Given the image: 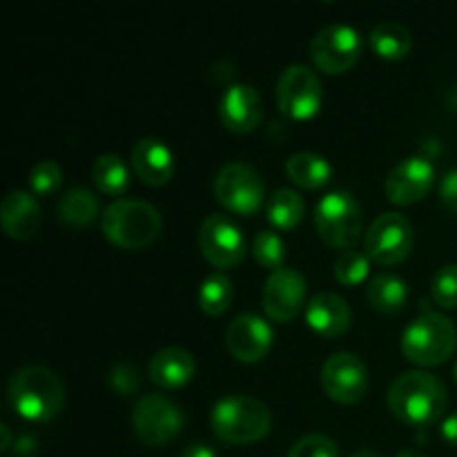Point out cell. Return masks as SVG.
<instances>
[{
  "mask_svg": "<svg viewBox=\"0 0 457 457\" xmlns=\"http://www.w3.org/2000/svg\"><path fill=\"white\" fill-rule=\"evenodd\" d=\"M388 409L400 422L424 428L445 415L449 397L446 388L436 375L424 370L402 373L388 388Z\"/></svg>",
  "mask_w": 457,
  "mask_h": 457,
  "instance_id": "6da1fadb",
  "label": "cell"
},
{
  "mask_svg": "<svg viewBox=\"0 0 457 457\" xmlns=\"http://www.w3.org/2000/svg\"><path fill=\"white\" fill-rule=\"evenodd\" d=\"M12 409L29 422H49L65 406V386L52 369L22 366L7 386Z\"/></svg>",
  "mask_w": 457,
  "mask_h": 457,
  "instance_id": "7a4b0ae2",
  "label": "cell"
},
{
  "mask_svg": "<svg viewBox=\"0 0 457 457\" xmlns=\"http://www.w3.org/2000/svg\"><path fill=\"white\" fill-rule=\"evenodd\" d=\"M210 427L223 445L244 446L270 433L272 415L262 400L250 395H228L212 406Z\"/></svg>",
  "mask_w": 457,
  "mask_h": 457,
  "instance_id": "3957f363",
  "label": "cell"
},
{
  "mask_svg": "<svg viewBox=\"0 0 457 457\" xmlns=\"http://www.w3.org/2000/svg\"><path fill=\"white\" fill-rule=\"evenodd\" d=\"M163 219L152 204L141 199H119L101 214V230L107 241L125 250L150 245L161 235Z\"/></svg>",
  "mask_w": 457,
  "mask_h": 457,
  "instance_id": "277c9868",
  "label": "cell"
},
{
  "mask_svg": "<svg viewBox=\"0 0 457 457\" xmlns=\"http://www.w3.org/2000/svg\"><path fill=\"white\" fill-rule=\"evenodd\" d=\"M455 348L457 330L453 321L440 312H422L402 335V353L418 366L445 364Z\"/></svg>",
  "mask_w": 457,
  "mask_h": 457,
  "instance_id": "5b68a950",
  "label": "cell"
},
{
  "mask_svg": "<svg viewBox=\"0 0 457 457\" xmlns=\"http://www.w3.org/2000/svg\"><path fill=\"white\" fill-rule=\"evenodd\" d=\"M361 226V208L351 192L335 190L317 201L315 228L321 239L333 248L351 250L360 241Z\"/></svg>",
  "mask_w": 457,
  "mask_h": 457,
  "instance_id": "8992f818",
  "label": "cell"
},
{
  "mask_svg": "<svg viewBox=\"0 0 457 457\" xmlns=\"http://www.w3.org/2000/svg\"><path fill=\"white\" fill-rule=\"evenodd\" d=\"M214 196L230 212L250 217L263 205L266 186L257 170L250 165L226 163L214 179Z\"/></svg>",
  "mask_w": 457,
  "mask_h": 457,
  "instance_id": "52a82bcc",
  "label": "cell"
},
{
  "mask_svg": "<svg viewBox=\"0 0 457 457\" xmlns=\"http://www.w3.org/2000/svg\"><path fill=\"white\" fill-rule=\"evenodd\" d=\"M132 427L143 445H168L181 433L183 413L170 397L161 393H147L134 404Z\"/></svg>",
  "mask_w": 457,
  "mask_h": 457,
  "instance_id": "ba28073f",
  "label": "cell"
},
{
  "mask_svg": "<svg viewBox=\"0 0 457 457\" xmlns=\"http://www.w3.org/2000/svg\"><path fill=\"white\" fill-rule=\"evenodd\" d=\"M364 250L370 262L379 266L402 263L413 250V226L400 212L379 214L366 232Z\"/></svg>",
  "mask_w": 457,
  "mask_h": 457,
  "instance_id": "9c48e42d",
  "label": "cell"
},
{
  "mask_svg": "<svg viewBox=\"0 0 457 457\" xmlns=\"http://www.w3.org/2000/svg\"><path fill=\"white\" fill-rule=\"evenodd\" d=\"M324 89L315 71L306 65H290L281 71L277 83V105L281 114L306 120L320 112Z\"/></svg>",
  "mask_w": 457,
  "mask_h": 457,
  "instance_id": "30bf717a",
  "label": "cell"
},
{
  "mask_svg": "<svg viewBox=\"0 0 457 457\" xmlns=\"http://www.w3.org/2000/svg\"><path fill=\"white\" fill-rule=\"evenodd\" d=\"M361 54V36L351 25H328L312 36L311 58L326 74H344Z\"/></svg>",
  "mask_w": 457,
  "mask_h": 457,
  "instance_id": "8fae6325",
  "label": "cell"
},
{
  "mask_svg": "<svg viewBox=\"0 0 457 457\" xmlns=\"http://www.w3.org/2000/svg\"><path fill=\"white\" fill-rule=\"evenodd\" d=\"M320 382L337 404H357L369 391V369L353 353H335L321 366Z\"/></svg>",
  "mask_w": 457,
  "mask_h": 457,
  "instance_id": "7c38bea8",
  "label": "cell"
},
{
  "mask_svg": "<svg viewBox=\"0 0 457 457\" xmlns=\"http://www.w3.org/2000/svg\"><path fill=\"white\" fill-rule=\"evenodd\" d=\"M199 248L214 268L230 270L244 262L248 245H245L244 232L237 223H232V219L223 214H210L201 223Z\"/></svg>",
  "mask_w": 457,
  "mask_h": 457,
  "instance_id": "4fadbf2b",
  "label": "cell"
},
{
  "mask_svg": "<svg viewBox=\"0 0 457 457\" xmlns=\"http://www.w3.org/2000/svg\"><path fill=\"white\" fill-rule=\"evenodd\" d=\"M306 299V279L295 268H279L270 272L263 284L262 303L272 321H293L302 312Z\"/></svg>",
  "mask_w": 457,
  "mask_h": 457,
  "instance_id": "5bb4252c",
  "label": "cell"
},
{
  "mask_svg": "<svg viewBox=\"0 0 457 457\" xmlns=\"http://www.w3.org/2000/svg\"><path fill=\"white\" fill-rule=\"evenodd\" d=\"M226 346L235 360L254 364L268 355L272 346V328L263 317L244 312L235 317L226 330Z\"/></svg>",
  "mask_w": 457,
  "mask_h": 457,
  "instance_id": "9a60e30c",
  "label": "cell"
},
{
  "mask_svg": "<svg viewBox=\"0 0 457 457\" xmlns=\"http://www.w3.org/2000/svg\"><path fill=\"white\" fill-rule=\"evenodd\" d=\"M433 179H436V170H433L431 161L424 156H411V159L400 161L388 172L384 190H386L391 204L411 205L427 196L433 186Z\"/></svg>",
  "mask_w": 457,
  "mask_h": 457,
  "instance_id": "2e32d148",
  "label": "cell"
},
{
  "mask_svg": "<svg viewBox=\"0 0 457 457\" xmlns=\"http://www.w3.org/2000/svg\"><path fill=\"white\" fill-rule=\"evenodd\" d=\"M219 119L223 128L235 134H248L262 123V96L250 85H230L219 103Z\"/></svg>",
  "mask_w": 457,
  "mask_h": 457,
  "instance_id": "e0dca14e",
  "label": "cell"
},
{
  "mask_svg": "<svg viewBox=\"0 0 457 457\" xmlns=\"http://www.w3.org/2000/svg\"><path fill=\"white\" fill-rule=\"evenodd\" d=\"M132 168L145 186H165L174 174V154L159 138H141L132 147Z\"/></svg>",
  "mask_w": 457,
  "mask_h": 457,
  "instance_id": "ac0fdd59",
  "label": "cell"
},
{
  "mask_svg": "<svg viewBox=\"0 0 457 457\" xmlns=\"http://www.w3.org/2000/svg\"><path fill=\"white\" fill-rule=\"evenodd\" d=\"M0 223L12 239H31L40 226V205L36 196L25 190L9 192L0 205Z\"/></svg>",
  "mask_w": 457,
  "mask_h": 457,
  "instance_id": "d6986e66",
  "label": "cell"
},
{
  "mask_svg": "<svg viewBox=\"0 0 457 457\" xmlns=\"http://www.w3.org/2000/svg\"><path fill=\"white\" fill-rule=\"evenodd\" d=\"M353 320L346 299L335 293H320L308 302L306 321L321 337H339L348 330Z\"/></svg>",
  "mask_w": 457,
  "mask_h": 457,
  "instance_id": "ffe728a7",
  "label": "cell"
},
{
  "mask_svg": "<svg viewBox=\"0 0 457 457\" xmlns=\"http://www.w3.org/2000/svg\"><path fill=\"white\" fill-rule=\"evenodd\" d=\"M196 361L186 348L170 346L156 353L150 361V379L165 391L181 388L195 378Z\"/></svg>",
  "mask_w": 457,
  "mask_h": 457,
  "instance_id": "44dd1931",
  "label": "cell"
},
{
  "mask_svg": "<svg viewBox=\"0 0 457 457\" xmlns=\"http://www.w3.org/2000/svg\"><path fill=\"white\" fill-rule=\"evenodd\" d=\"M286 174L295 186L303 190H320L333 177V168L324 156L315 152H297L286 161Z\"/></svg>",
  "mask_w": 457,
  "mask_h": 457,
  "instance_id": "7402d4cb",
  "label": "cell"
},
{
  "mask_svg": "<svg viewBox=\"0 0 457 457\" xmlns=\"http://www.w3.org/2000/svg\"><path fill=\"white\" fill-rule=\"evenodd\" d=\"M58 219L65 226L71 228H87L92 226L94 219L98 217V199L87 187H70L65 195L58 199Z\"/></svg>",
  "mask_w": 457,
  "mask_h": 457,
  "instance_id": "603a6c76",
  "label": "cell"
},
{
  "mask_svg": "<svg viewBox=\"0 0 457 457\" xmlns=\"http://www.w3.org/2000/svg\"><path fill=\"white\" fill-rule=\"evenodd\" d=\"M409 299V288H406L404 279L391 272H382L375 275L369 281V302L375 311L384 312V315H393L400 312L406 306Z\"/></svg>",
  "mask_w": 457,
  "mask_h": 457,
  "instance_id": "cb8c5ba5",
  "label": "cell"
},
{
  "mask_svg": "<svg viewBox=\"0 0 457 457\" xmlns=\"http://www.w3.org/2000/svg\"><path fill=\"white\" fill-rule=\"evenodd\" d=\"M369 45L378 56L386 58V61H400L411 52V31L400 22H382L375 29H370Z\"/></svg>",
  "mask_w": 457,
  "mask_h": 457,
  "instance_id": "d4e9b609",
  "label": "cell"
},
{
  "mask_svg": "<svg viewBox=\"0 0 457 457\" xmlns=\"http://www.w3.org/2000/svg\"><path fill=\"white\" fill-rule=\"evenodd\" d=\"M303 210H306V205H303V199L299 196V192L288 190V187H279L268 199L266 217L272 223V228L288 232L299 226V221L303 219Z\"/></svg>",
  "mask_w": 457,
  "mask_h": 457,
  "instance_id": "484cf974",
  "label": "cell"
},
{
  "mask_svg": "<svg viewBox=\"0 0 457 457\" xmlns=\"http://www.w3.org/2000/svg\"><path fill=\"white\" fill-rule=\"evenodd\" d=\"M92 181L103 195L120 196L129 187V170L116 154H101L92 165Z\"/></svg>",
  "mask_w": 457,
  "mask_h": 457,
  "instance_id": "4316f807",
  "label": "cell"
},
{
  "mask_svg": "<svg viewBox=\"0 0 457 457\" xmlns=\"http://www.w3.org/2000/svg\"><path fill=\"white\" fill-rule=\"evenodd\" d=\"M232 297H235L232 281L221 272H212V275L205 277L204 284L199 286V293H196L199 308L210 317L223 315L230 308Z\"/></svg>",
  "mask_w": 457,
  "mask_h": 457,
  "instance_id": "83f0119b",
  "label": "cell"
},
{
  "mask_svg": "<svg viewBox=\"0 0 457 457\" xmlns=\"http://www.w3.org/2000/svg\"><path fill=\"white\" fill-rule=\"evenodd\" d=\"M370 270V259L366 253H360V250H344L339 253V257L335 259L333 275L335 279L342 286H357L361 281H366Z\"/></svg>",
  "mask_w": 457,
  "mask_h": 457,
  "instance_id": "f1b7e54d",
  "label": "cell"
},
{
  "mask_svg": "<svg viewBox=\"0 0 457 457\" xmlns=\"http://www.w3.org/2000/svg\"><path fill=\"white\" fill-rule=\"evenodd\" d=\"M253 254L257 259L259 266L270 268L272 272L284 268L286 262V244L277 232L272 230H262L254 235L253 239Z\"/></svg>",
  "mask_w": 457,
  "mask_h": 457,
  "instance_id": "f546056e",
  "label": "cell"
},
{
  "mask_svg": "<svg viewBox=\"0 0 457 457\" xmlns=\"http://www.w3.org/2000/svg\"><path fill=\"white\" fill-rule=\"evenodd\" d=\"M431 297L437 306L457 308V263L442 266L431 281Z\"/></svg>",
  "mask_w": 457,
  "mask_h": 457,
  "instance_id": "4dcf8cb0",
  "label": "cell"
},
{
  "mask_svg": "<svg viewBox=\"0 0 457 457\" xmlns=\"http://www.w3.org/2000/svg\"><path fill=\"white\" fill-rule=\"evenodd\" d=\"M62 183V170L56 161H40L31 168L29 172V187L34 195L38 196H49L52 192L58 190V186Z\"/></svg>",
  "mask_w": 457,
  "mask_h": 457,
  "instance_id": "1f68e13d",
  "label": "cell"
},
{
  "mask_svg": "<svg viewBox=\"0 0 457 457\" xmlns=\"http://www.w3.org/2000/svg\"><path fill=\"white\" fill-rule=\"evenodd\" d=\"M288 457H339V446L328 436H306L295 442Z\"/></svg>",
  "mask_w": 457,
  "mask_h": 457,
  "instance_id": "d6a6232c",
  "label": "cell"
},
{
  "mask_svg": "<svg viewBox=\"0 0 457 457\" xmlns=\"http://www.w3.org/2000/svg\"><path fill=\"white\" fill-rule=\"evenodd\" d=\"M110 384L119 395H132L138 391V373L132 364H120L112 370Z\"/></svg>",
  "mask_w": 457,
  "mask_h": 457,
  "instance_id": "836d02e7",
  "label": "cell"
},
{
  "mask_svg": "<svg viewBox=\"0 0 457 457\" xmlns=\"http://www.w3.org/2000/svg\"><path fill=\"white\" fill-rule=\"evenodd\" d=\"M440 199L442 204L457 214V168L446 172L440 181Z\"/></svg>",
  "mask_w": 457,
  "mask_h": 457,
  "instance_id": "e575fe53",
  "label": "cell"
},
{
  "mask_svg": "<svg viewBox=\"0 0 457 457\" xmlns=\"http://www.w3.org/2000/svg\"><path fill=\"white\" fill-rule=\"evenodd\" d=\"M440 431H442V437H445L451 446H455L457 449V413L449 415V418L442 422Z\"/></svg>",
  "mask_w": 457,
  "mask_h": 457,
  "instance_id": "d590c367",
  "label": "cell"
},
{
  "mask_svg": "<svg viewBox=\"0 0 457 457\" xmlns=\"http://www.w3.org/2000/svg\"><path fill=\"white\" fill-rule=\"evenodd\" d=\"M179 457H217V451L210 449V446L204 445V442H199V445L186 446Z\"/></svg>",
  "mask_w": 457,
  "mask_h": 457,
  "instance_id": "8d00e7d4",
  "label": "cell"
},
{
  "mask_svg": "<svg viewBox=\"0 0 457 457\" xmlns=\"http://www.w3.org/2000/svg\"><path fill=\"white\" fill-rule=\"evenodd\" d=\"M0 433H3V451H7L9 446H12V433H9L7 424H3V427H0Z\"/></svg>",
  "mask_w": 457,
  "mask_h": 457,
  "instance_id": "74e56055",
  "label": "cell"
},
{
  "mask_svg": "<svg viewBox=\"0 0 457 457\" xmlns=\"http://www.w3.org/2000/svg\"><path fill=\"white\" fill-rule=\"evenodd\" d=\"M397 457H427V455H422V453H420V451L406 449V451H400V453H397Z\"/></svg>",
  "mask_w": 457,
  "mask_h": 457,
  "instance_id": "f35d334b",
  "label": "cell"
},
{
  "mask_svg": "<svg viewBox=\"0 0 457 457\" xmlns=\"http://www.w3.org/2000/svg\"><path fill=\"white\" fill-rule=\"evenodd\" d=\"M351 457H382L379 453H375V451H369V449H364V451H357V453H353Z\"/></svg>",
  "mask_w": 457,
  "mask_h": 457,
  "instance_id": "ab89813d",
  "label": "cell"
},
{
  "mask_svg": "<svg viewBox=\"0 0 457 457\" xmlns=\"http://www.w3.org/2000/svg\"><path fill=\"white\" fill-rule=\"evenodd\" d=\"M453 378H455V384H457V364H455V370H453Z\"/></svg>",
  "mask_w": 457,
  "mask_h": 457,
  "instance_id": "60d3db41",
  "label": "cell"
}]
</instances>
